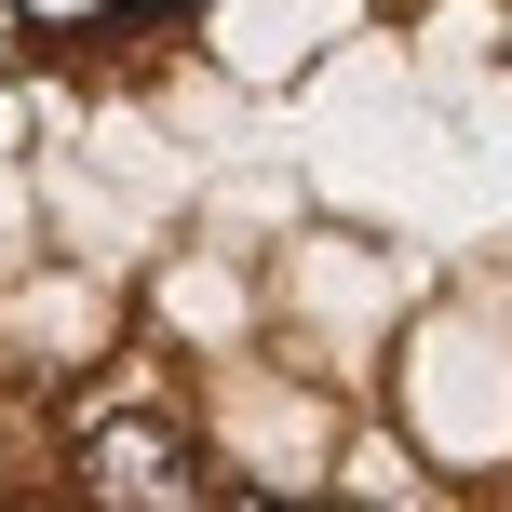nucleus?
Returning a JSON list of instances; mask_svg holds the SVG:
<instances>
[{
	"label": "nucleus",
	"instance_id": "1",
	"mask_svg": "<svg viewBox=\"0 0 512 512\" xmlns=\"http://www.w3.org/2000/svg\"><path fill=\"white\" fill-rule=\"evenodd\" d=\"M68 486L81 512H216V445L162 405H108L68 432Z\"/></svg>",
	"mask_w": 512,
	"mask_h": 512
}]
</instances>
